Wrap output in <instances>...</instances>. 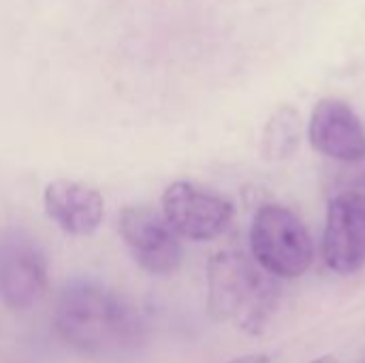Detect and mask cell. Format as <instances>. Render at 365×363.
<instances>
[{
    "label": "cell",
    "instance_id": "cell-3",
    "mask_svg": "<svg viewBox=\"0 0 365 363\" xmlns=\"http://www.w3.org/2000/svg\"><path fill=\"white\" fill-rule=\"evenodd\" d=\"M252 259L274 278L295 280L314 261V242L304 220L289 208L261 205L250 225Z\"/></svg>",
    "mask_w": 365,
    "mask_h": 363
},
{
    "label": "cell",
    "instance_id": "cell-9",
    "mask_svg": "<svg viewBox=\"0 0 365 363\" xmlns=\"http://www.w3.org/2000/svg\"><path fill=\"white\" fill-rule=\"evenodd\" d=\"M47 218L66 235L86 237L98 231L105 220L103 195L77 180H53L43 190Z\"/></svg>",
    "mask_w": 365,
    "mask_h": 363
},
{
    "label": "cell",
    "instance_id": "cell-1",
    "mask_svg": "<svg viewBox=\"0 0 365 363\" xmlns=\"http://www.w3.org/2000/svg\"><path fill=\"white\" fill-rule=\"evenodd\" d=\"M53 327L71 349L96 362H124L145 342V321L137 306L94 278H75L62 287Z\"/></svg>",
    "mask_w": 365,
    "mask_h": 363
},
{
    "label": "cell",
    "instance_id": "cell-10",
    "mask_svg": "<svg viewBox=\"0 0 365 363\" xmlns=\"http://www.w3.org/2000/svg\"><path fill=\"white\" fill-rule=\"evenodd\" d=\"M302 118L295 107H280L267 122L263 131V154L269 160H287L291 158L302 139Z\"/></svg>",
    "mask_w": 365,
    "mask_h": 363
},
{
    "label": "cell",
    "instance_id": "cell-6",
    "mask_svg": "<svg viewBox=\"0 0 365 363\" xmlns=\"http://www.w3.org/2000/svg\"><path fill=\"white\" fill-rule=\"evenodd\" d=\"M49 289V265L28 237L13 235L0 244V300L11 312L36 308Z\"/></svg>",
    "mask_w": 365,
    "mask_h": 363
},
{
    "label": "cell",
    "instance_id": "cell-7",
    "mask_svg": "<svg viewBox=\"0 0 365 363\" xmlns=\"http://www.w3.org/2000/svg\"><path fill=\"white\" fill-rule=\"evenodd\" d=\"M323 259L340 276H353L365 267V193L346 190L329 201Z\"/></svg>",
    "mask_w": 365,
    "mask_h": 363
},
{
    "label": "cell",
    "instance_id": "cell-8",
    "mask_svg": "<svg viewBox=\"0 0 365 363\" xmlns=\"http://www.w3.org/2000/svg\"><path fill=\"white\" fill-rule=\"evenodd\" d=\"M310 145L338 163L365 160V126L355 109L336 96L321 98L308 120Z\"/></svg>",
    "mask_w": 365,
    "mask_h": 363
},
{
    "label": "cell",
    "instance_id": "cell-5",
    "mask_svg": "<svg viewBox=\"0 0 365 363\" xmlns=\"http://www.w3.org/2000/svg\"><path fill=\"white\" fill-rule=\"evenodd\" d=\"M160 212L171 229L188 242H212L233 223V203L188 180L171 182L160 195Z\"/></svg>",
    "mask_w": 365,
    "mask_h": 363
},
{
    "label": "cell",
    "instance_id": "cell-11",
    "mask_svg": "<svg viewBox=\"0 0 365 363\" xmlns=\"http://www.w3.org/2000/svg\"><path fill=\"white\" fill-rule=\"evenodd\" d=\"M225 363H269V357L267 355H244V357H235V359H231V362H225Z\"/></svg>",
    "mask_w": 365,
    "mask_h": 363
},
{
    "label": "cell",
    "instance_id": "cell-12",
    "mask_svg": "<svg viewBox=\"0 0 365 363\" xmlns=\"http://www.w3.org/2000/svg\"><path fill=\"white\" fill-rule=\"evenodd\" d=\"M310 363H340V359L334 357V355H323V357H319V359H314V362Z\"/></svg>",
    "mask_w": 365,
    "mask_h": 363
},
{
    "label": "cell",
    "instance_id": "cell-2",
    "mask_svg": "<svg viewBox=\"0 0 365 363\" xmlns=\"http://www.w3.org/2000/svg\"><path fill=\"white\" fill-rule=\"evenodd\" d=\"M207 312L233 323L248 336H261L280 304V287L255 259L237 250L216 252L207 261Z\"/></svg>",
    "mask_w": 365,
    "mask_h": 363
},
{
    "label": "cell",
    "instance_id": "cell-4",
    "mask_svg": "<svg viewBox=\"0 0 365 363\" xmlns=\"http://www.w3.org/2000/svg\"><path fill=\"white\" fill-rule=\"evenodd\" d=\"M118 233L133 261L150 276H173L184 263L182 237L150 205H126L118 216Z\"/></svg>",
    "mask_w": 365,
    "mask_h": 363
}]
</instances>
